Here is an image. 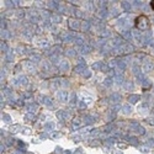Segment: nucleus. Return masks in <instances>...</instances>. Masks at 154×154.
<instances>
[{
	"label": "nucleus",
	"mask_w": 154,
	"mask_h": 154,
	"mask_svg": "<svg viewBox=\"0 0 154 154\" xmlns=\"http://www.w3.org/2000/svg\"><path fill=\"white\" fill-rule=\"evenodd\" d=\"M134 23H136V27L139 29V30H147V29L150 27V23H149L147 16H144V15L138 16V17L136 19Z\"/></svg>",
	"instance_id": "obj_1"
},
{
	"label": "nucleus",
	"mask_w": 154,
	"mask_h": 154,
	"mask_svg": "<svg viewBox=\"0 0 154 154\" xmlns=\"http://www.w3.org/2000/svg\"><path fill=\"white\" fill-rule=\"evenodd\" d=\"M150 6H152V9L154 10V0H152V2H150Z\"/></svg>",
	"instance_id": "obj_2"
}]
</instances>
